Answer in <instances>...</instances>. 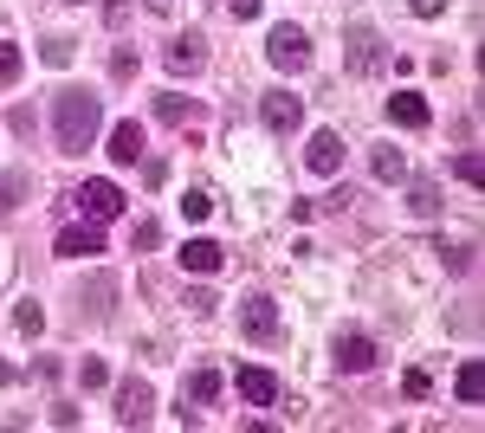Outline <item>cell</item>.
Here are the masks:
<instances>
[{"instance_id": "cell-1", "label": "cell", "mask_w": 485, "mask_h": 433, "mask_svg": "<svg viewBox=\"0 0 485 433\" xmlns=\"http://www.w3.org/2000/svg\"><path fill=\"white\" fill-rule=\"evenodd\" d=\"M52 123H59V149L65 155H85L104 129V104L91 91H59L52 97Z\"/></svg>"}, {"instance_id": "cell-2", "label": "cell", "mask_w": 485, "mask_h": 433, "mask_svg": "<svg viewBox=\"0 0 485 433\" xmlns=\"http://www.w3.org/2000/svg\"><path fill=\"white\" fill-rule=\"evenodd\" d=\"M265 59H272L279 71H305V65H311V39L298 33V26H272V39H265Z\"/></svg>"}, {"instance_id": "cell-3", "label": "cell", "mask_w": 485, "mask_h": 433, "mask_svg": "<svg viewBox=\"0 0 485 433\" xmlns=\"http://www.w3.org/2000/svg\"><path fill=\"white\" fill-rule=\"evenodd\" d=\"M259 117H265V129H272V137H291V129L305 123V97H291V91H265V97H259Z\"/></svg>"}, {"instance_id": "cell-4", "label": "cell", "mask_w": 485, "mask_h": 433, "mask_svg": "<svg viewBox=\"0 0 485 433\" xmlns=\"http://www.w3.org/2000/svg\"><path fill=\"white\" fill-rule=\"evenodd\" d=\"M71 201H78V213H91V221H117L123 213V187L117 181H85Z\"/></svg>"}, {"instance_id": "cell-5", "label": "cell", "mask_w": 485, "mask_h": 433, "mask_svg": "<svg viewBox=\"0 0 485 433\" xmlns=\"http://www.w3.org/2000/svg\"><path fill=\"white\" fill-rule=\"evenodd\" d=\"M143 149H149V137H143V123H137V117L111 123V162H117V169H137Z\"/></svg>"}, {"instance_id": "cell-6", "label": "cell", "mask_w": 485, "mask_h": 433, "mask_svg": "<svg viewBox=\"0 0 485 433\" xmlns=\"http://www.w3.org/2000/svg\"><path fill=\"white\" fill-rule=\"evenodd\" d=\"M239 330H247L253 343H272L279 337V304L272 297H247V304H239Z\"/></svg>"}, {"instance_id": "cell-7", "label": "cell", "mask_w": 485, "mask_h": 433, "mask_svg": "<svg viewBox=\"0 0 485 433\" xmlns=\"http://www.w3.org/2000/svg\"><path fill=\"white\" fill-rule=\"evenodd\" d=\"M213 395H221V375H213V369H195V375H188V382H181V427H195V408H207V401Z\"/></svg>"}, {"instance_id": "cell-8", "label": "cell", "mask_w": 485, "mask_h": 433, "mask_svg": "<svg viewBox=\"0 0 485 433\" xmlns=\"http://www.w3.org/2000/svg\"><path fill=\"white\" fill-rule=\"evenodd\" d=\"M155 414V388L149 382H123L117 388V427H143Z\"/></svg>"}, {"instance_id": "cell-9", "label": "cell", "mask_w": 485, "mask_h": 433, "mask_svg": "<svg viewBox=\"0 0 485 433\" xmlns=\"http://www.w3.org/2000/svg\"><path fill=\"white\" fill-rule=\"evenodd\" d=\"M305 169H311V175H337V169H343V137H337V129H317V137H311Z\"/></svg>"}, {"instance_id": "cell-10", "label": "cell", "mask_w": 485, "mask_h": 433, "mask_svg": "<svg viewBox=\"0 0 485 433\" xmlns=\"http://www.w3.org/2000/svg\"><path fill=\"white\" fill-rule=\"evenodd\" d=\"M382 65H389L382 39H375L369 26H356V33H349V71H363V78H369V71H382Z\"/></svg>"}, {"instance_id": "cell-11", "label": "cell", "mask_w": 485, "mask_h": 433, "mask_svg": "<svg viewBox=\"0 0 485 433\" xmlns=\"http://www.w3.org/2000/svg\"><path fill=\"white\" fill-rule=\"evenodd\" d=\"M389 123H401V129H427V123H434V111H427L421 91H395V97H389Z\"/></svg>"}, {"instance_id": "cell-12", "label": "cell", "mask_w": 485, "mask_h": 433, "mask_svg": "<svg viewBox=\"0 0 485 433\" xmlns=\"http://www.w3.org/2000/svg\"><path fill=\"white\" fill-rule=\"evenodd\" d=\"M337 369H343V375H369V369H375V343L356 337V330L337 337Z\"/></svg>"}, {"instance_id": "cell-13", "label": "cell", "mask_w": 485, "mask_h": 433, "mask_svg": "<svg viewBox=\"0 0 485 433\" xmlns=\"http://www.w3.org/2000/svg\"><path fill=\"white\" fill-rule=\"evenodd\" d=\"M239 395H247L253 408H272L279 401V375L272 369H239Z\"/></svg>"}, {"instance_id": "cell-14", "label": "cell", "mask_w": 485, "mask_h": 433, "mask_svg": "<svg viewBox=\"0 0 485 433\" xmlns=\"http://www.w3.org/2000/svg\"><path fill=\"white\" fill-rule=\"evenodd\" d=\"M91 253H104L97 221H91V227H65V233H59V259H91Z\"/></svg>"}, {"instance_id": "cell-15", "label": "cell", "mask_w": 485, "mask_h": 433, "mask_svg": "<svg viewBox=\"0 0 485 433\" xmlns=\"http://www.w3.org/2000/svg\"><path fill=\"white\" fill-rule=\"evenodd\" d=\"M201 65H207V46H201V33H188V39H175V46H169V71H175V78L201 71Z\"/></svg>"}, {"instance_id": "cell-16", "label": "cell", "mask_w": 485, "mask_h": 433, "mask_svg": "<svg viewBox=\"0 0 485 433\" xmlns=\"http://www.w3.org/2000/svg\"><path fill=\"white\" fill-rule=\"evenodd\" d=\"M175 259H181V272H221V246L213 239H188Z\"/></svg>"}, {"instance_id": "cell-17", "label": "cell", "mask_w": 485, "mask_h": 433, "mask_svg": "<svg viewBox=\"0 0 485 433\" xmlns=\"http://www.w3.org/2000/svg\"><path fill=\"white\" fill-rule=\"evenodd\" d=\"M111 297H117V279H111V272H97V279L85 285V304H78V311H91V317H111Z\"/></svg>"}, {"instance_id": "cell-18", "label": "cell", "mask_w": 485, "mask_h": 433, "mask_svg": "<svg viewBox=\"0 0 485 433\" xmlns=\"http://www.w3.org/2000/svg\"><path fill=\"white\" fill-rule=\"evenodd\" d=\"M26 187H33V175H26V169H7V175H0V213H13L20 201H26Z\"/></svg>"}, {"instance_id": "cell-19", "label": "cell", "mask_w": 485, "mask_h": 433, "mask_svg": "<svg viewBox=\"0 0 485 433\" xmlns=\"http://www.w3.org/2000/svg\"><path fill=\"white\" fill-rule=\"evenodd\" d=\"M155 111H162V123H175V129H181V123H201V104H195V97H162Z\"/></svg>"}, {"instance_id": "cell-20", "label": "cell", "mask_w": 485, "mask_h": 433, "mask_svg": "<svg viewBox=\"0 0 485 433\" xmlns=\"http://www.w3.org/2000/svg\"><path fill=\"white\" fill-rule=\"evenodd\" d=\"M375 181H408V155L401 149H375Z\"/></svg>"}, {"instance_id": "cell-21", "label": "cell", "mask_w": 485, "mask_h": 433, "mask_svg": "<svg viewBox=\"0 0 485 433\" xmlns=\"http://www.w3.org/2000/svg\"><path fill=\"white\" fill-rule=\"evenodd\" d=\"M213 213V187H188L181 195V221H207Z\"/></svg>"}, {"instance_id": "cell-22", "label": "cell", "mask_w": 485, "mask_h": 433, "mask_svg": "<svg viewBox=\"0 0 485 433\" xmlns=\"http://www.w3.org/2000/svg\"><path fill=\"white\" fill-rule=\"evenodd\" d=\"M20 71H26L20 46H13V39H0V85H20Z\"/></svg>"}, {"instance_id": "cell-23", "label": "cell", "mask_w": 485, "mask_h": 433, "mask_svg": "<svg viewBox=\"0 0 485 433\" xmlns=\"http://www.w3.org/2000/svg\"><path fill=\"white\" fill-rule=\"evenodd\" d=\"M453 395H460L466 408L479 401V362H460V375H453Z\"/></svg>"}, {"instance_id": "cell-24", "label": "cell", "mask_w": 485, "mask_h": 433, "mask_svg": "<svg viewBox=\"0 0 485 433\" xmlns=\"http://www.w3.org/2000/svg\"><path fill=\"white\" fill-rule=\"evenodd\" d=\"M71 52H78L71 39H46V46H39V59H46L52 71H65V65H71Z\"/></svg>"}, {"instance_id": "cell-25", "label": "cell", "mask_w": 485, "mask_h": 433, "mask_svg": "<svg viewBox=\"0 0 485 433\" xmlns=\"http://www.w3.org/2000/svg\"><path fill=\"white\" fill-rule=\"evenodd\" d=\"M104 382H111V369H104L97 356H85V362H78V388H104Z\"/></svg>"}, {"instance_id": "cell-26", "label": "cell", "mask_w": 485, "mask_h": 433, "mask_svg": "<svg viewBox=\"0 0 485 433\" xmlns=\"http://www.w3.org/2000/svg\"><path fill=\"white\" fill-rule=\"evenodd\" d=\"M408 207H414V213H440V187H434V181H421L414 195H408Z\"/></svg>"}, {"instance_id": "cell-27", "label": "cell", "mask_w": 485, "mask_h": 433, "mask_svg": "<svg viewBox=\"0 0 485 433\" xmlns=\"http://www.w3.org/2000/svg\"><path fill=\"white\" fill-rule=\"evenodd\" d=\"M401 395H408V401H427V395H434V382H427V369H408V375H401Z\"/></svg>"}, {"instance_id": "cell-28", "label": "cell", "mask_w": 485, "mask_h": 433, "mask_svg": "<svg viewBox=\"0 0 485 433\" xmlns=\"http://www.w3.org/2000/svg\"><path fill=\"white\" fill-rule=\"evenodd\" d=\"M453 175H460L466 187H479V175H485V162H479V155L466 149V155H453Z\"/></svg>"}, {"instance_id": "cell-29", "label": "cell", "mask_w": 485, "mask_h": 433, "mask_svg": "<svg viewBox=\"0 0 485 433\" xmlns=\"http://www.w3.org/2000/svg\"><path fill=\"white\" fill-rule=\"evenodd\" d=\"M111 78H117V85H130V78H137V52H130V46H117V59H111Z\"/></svg>"}, {"instance_id": "cell-30", "label": "cell", "mask_w": 485, "mask_h": 433, "mask_svg": "<svg viewBox=\"0 0 485 433\" xmlns=\"http://www.w3.org/2000/svg\"><path fill=\"white\" fill-rule=\"evenodd\" d=\"M162 246V227L155 221H137V253H155Z\"/></svg>"}, {"instance_id": "cell-31", "label": "cell", "mask_w": 485, "mask_h": 433, "mask_svg": "<svg viewBox=\"0 0 485 433\" xmlns=\"http://www.w3.org/2000/svg\"><path fill=\"white\" fill-rule=\"evenodd\" d=\"M259 7H265V0H227V13H233V20H259Z\"/></svg>"}, {"instance_id": "cell-32", "label": "cell", "mask_w": 485, "mask_h": 433, "mask_svg": "<svg viewBox=\"0 0 485 433\" xmlns=\"http://www.w3.org/2000/svg\"><path fill=\"white\" fill-rule=\"evenodd\" d=\"M13 323H20V330H26V337H33V330H39V323H46V317H39V304H20V317H13Z\"/></svg>"}, {"instance_id": "cell-33", "label": "cell", "mask_w": 485, "mask_h": 433, "mask_svg": "<svg viewBox=\"0 0 485 433\" xmlns=\"http://www.w3.org/2000/svg\"><path fill=\"white\" fill-rule=\"evenodd\" d=\"M408 7H414L421 20H440V13H447V0H408Z\"/></svg>"}, {"instance_id": "cell-34", "label": "cell", "mask_w": 485, "mask_h": 433, "mask_svg": "<svg viewBox=\"0 0 485 433\" xmlns=\"http://www.w3.org/2000/svg\"><path fill=\"white\" fill-rule=\"evenodd\" d=\"M104 20H111V26H123V20H130V0H104Z\"/></svg>"}, {"instance_id": "cell-35", "label": "cell", "mask_w": 485, "mask_h": 433, "mask_svg": "<svg viewBox=\"0 0 485 433\" xmlns=\"http://www.w3.org/2000/svg\"><path fill=\"white\" fill-rule=\"evenodd\" d=\"M169 7H175V0H149V13H169Z\"/></svg>"}, {"instance_id": "cell-36", "label": "cell", "mask_w": 485, "mask_h": 433, "mask_svg": "<svg viewBox=\"0 0 485 433\" xmlns=\"http://www.w3.org/2000/svg\"><path fill=\"white\" fill-rule=\"evenodd\" d=\"M71 7H85V0H71Z\"/></svg>"}]
</instances>
